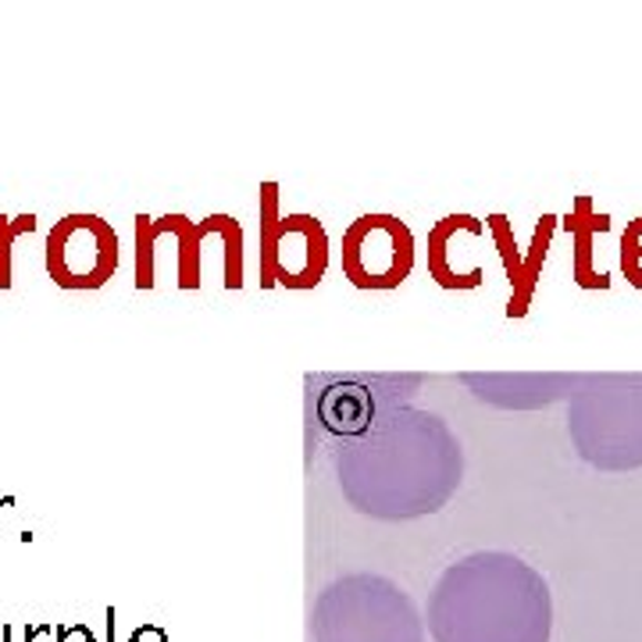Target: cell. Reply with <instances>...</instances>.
Listing matches in <instances>:
<instances>
[{"instance_id": "3957f363", "label": "cell", "mask_w": 642, "mask_h": 642, "mask_svg": "<svg viewBox=\"0 0 642 642\" xmlns=\"http://www.w3.org/2000/svg\"><path fill=\"white\" fill-rule=\"evenodd\" d=\"M568 428L579 454L603 471L642 465V378H585Z\"/></svg>"}, {"instance_id": "8992f818", "label": "cell", "mask_w": 642, "mask_h": 642, "mask_svg": "<svg viewBox=\"0 0 642 642\" xmlns=\"http://www.w3.org/2000/svg\"><path fill=\"white\" fill-rule=\"evenodd\" d=\"M272 257L278 261V283L286 286H315L325 268V236L318 222L310 218H286L278 236L268 240Z\"/></svg>"}, {"instance_id": "7a4b0ae2", "label": "cell", "mask_w": 642, "mask_h": 642, "mask_svg": "<svg viewBox=\"0 0 642 642\" xmlns=\"http://www.w3.org/2000/svg\"><path fill=\"white\" fill-rule=\"evenodd\" d=\"M315 642H425V624L404 589L350 574L318 597Z\"/></svg>"}, {"instance_id": "277c9868", "label": "cell", "mask_w": 642, "mask_h": 642, "mask_svg": "<svg viewBox=\"0 0 642 642\" xmlns=\"http://www.w3.org/2000/svg\"><path fill=\"white\" fill-rule=\"evenodd\" d=\"M114 268H119V240L96 214H69L47 236V272L64 289H96Z\"/></svg>"}, {"instance_id": "52a82bcc", "label": "cell", "mask_w": 642, "mask_h": 642, "mask_svg": "<svg viewBox=\"0 0 642 642\" xmlns=\"http://www.w3.org/2000/svg\"><path fill=\"white\" fill-rule=\"evenodd\" d=\"M37 228V214H22V218H4L0 214V289H11V254L14 243H19L26 233Z\"/></svg>"}, {"instance_id": "5b68a950", "label": "cell", "mask_w": 642, "mask_h": 642, "mask_svg": "<svg viewBox=\"0 0 642 642\" xmlns=\"http://www.w3.org/2000/svg\"><path fill=\"white\" fill-rule=\"evenodd\" d=\"M347 272L357 286H397L410 268V236L397 218L371 214L347 236Z\"/></svg>"}, {"instance_id": "6da1fadb", "label": "cell", "mask_w": 642, "mask_h": 642, "mask_svg": "<svg viewBox=\"0 0 642 642\" xmlns=\"http://www.w3.org/2000/svg\"><path fill=\"white\" fill-rule=\"evenodd\" d=\"M550 585L510 553H475L454 564L428 600L436 642H550Z\"/></svg>"}]
</instances>
